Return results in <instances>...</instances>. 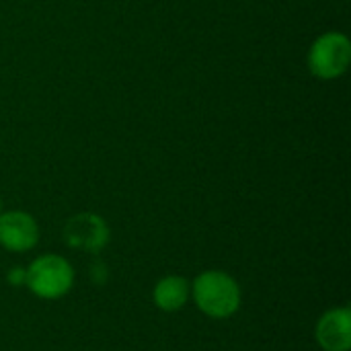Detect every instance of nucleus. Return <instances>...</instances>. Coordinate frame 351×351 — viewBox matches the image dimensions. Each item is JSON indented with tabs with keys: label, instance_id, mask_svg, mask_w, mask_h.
<instances>
[{
	"label": "nucleus",
	"instance_id": "obj_3",
	"mask_svg": "<svg viewBox=\"0 0 351 351\" xmlns=\"http://www.w3.org/2000/svg\"><path fill=\"white\" fill-rule=\"evenodd\" d=\"M25 284L35 296L56 300L70 292L74 284V269L60 255H41L25 269Z\"/></svg>",
	"mask_w": 351,
	"mask_h": 351
},
{
	"label": "nucleus",
	"instance_id": "obj_8",
	"mask_svg": "<svg viewBox=\"0 0 351 351\" xmlns=\"http://www.w3.org/2000/svg\"><path fill=\"white\" fill-rule=\"evenodd\" d=\"M6 280L12 284V286H23L25 284V267H14L8 271Z\"/></svg>",
	"mask_w": 351,
	"mask_h": 351
},
{
	"label": "nucleus",
	"instance_id": "obj_2",
	"mask_svg": "<svg viewBox=\"0 0 351 351\" xmlns=\"http://www.w3.org/2000/svg\"><path fill=\"white\" fill-rule=\"evenodd\" d=\"M308 72L319 80L341 78L351 64V41L341 31L321 33L308 47Z\"/></svg>",
	"mask_w": 351,
	"mask_h": 351
},
{
	"label": "nucleus",
	"instance_id": "obj_4",
	"mask_svg": "<svg viewBox=\"0 0 351 351\" xmlns=\"http://www.w3.org/2000/svg\"><path fill=\"white\" fill-rule=\"evenodd\" d=\"M109 237L111 232L107 222L93 212H80L72 216L64 226L66 245L88 253L101 251L109 243Z\"/></svg>",
	"mask_w": 351,
	"mask_h": 351
},
{
	"label": "nucleus",
	"instance_id": "obj_7",
	"mask_svg": "<svg viewBox=\"0 0 351 351\" xmlns=\"http://www.w3.org/2000/svg\"><path fill=\"white\" fill-rule=\"evenodd\" d=\"M189 294H191V284L185 278H181V276H169V278H162L154 286L152 298H154V304L160 311H165V313H177V311H181L187 304Z\"/></svg>",
	"mask_w": 351,
	"mask_h": 351
},
{
	"label": "nucleus",
	"instance_id": "obj_5",
	"mask_svg": "<svg viewBox=\"0 0 351 351\" xmlns=\"http://www.w3.org/2000/svg\"><path fill=\"white\" fill-rule=\"evenodd\" d=\"M39 241V226L35 218L23 210H8L0 214V247L12 253L31 251Z\"/></svg>",
	"mask_w": 351,
	"mask_h": 351
},
{
	"label": "nucleus",
	"instance_id": "obj_1",
	"mask_svg": "<svg viewBox=\"0 0 351 351\" xmlns=\"http://www.w3.org/2000/svg\"><path fill=\"white\" fill-rule=\"evenodd\" d=\"M193 300L197 308L212 319H228L241 306V288L237 280L224 271H204L195 278Z\"/></svg>",
	"mask_w": 351,
	"mask_h": 351
},
{
	"label": "nucleus",
	"instance_id": "obj_6",
	"mask_svg": "<svg viewBox=\"0 0 351 351\" xmlns=\"http://www.w3.org/2000/svg\"><path fill=\"white\" fill-rule=\"evenodd\" d=\"M317 341L325 351L351 350L350 308H333L325 313L317 325Z\"/></svg>",
	"mask_w": 351,
	"mask_h": 351
},
{
	"label": "nucleus",
	"instance_id": "obj_9",
	"mask_svg": "<svg viewBox=\"0 0 351 351\" xmlns=\"http://www.w3.org/2000/svg\"><path fill=\"white\" fill-rule=\"evenodd\" d=\"M0 214H2V197H0Z\"/></svg>",
	"mask_w": 351,
	"mask_h": 351
}]
</instances>
